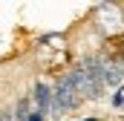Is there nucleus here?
Wrapping results in <instances>:
<instances>
[{"mask_svg":"<svg viewBox=\"0 0 124 121\" xmlns=\"http://www.w3.org/2000/svg\"><path fill=\"white\" fill-rule=\"evenodd\" d=\"M87 121H95V118H87Z\"/></svg>","mask_w":124,"mask_h":121,"instance_id":"nucleus-4","label":"nucleus"},{"mask_svg":"<svg viewBox=\"0 0 124 121\" xmlns=\"http://www.w3.org/2000/svg\"><path fill=\"white\" fill-rule=\"evenodd\" d=\"M49 98H55V92H49L46 84H38V87H35V104H38V110H40V113H46V110H49Z\"/></svg>","mask_w":124,"mask_h":121,"instance_id":"nucleus-2","label":"nucleus"},{"mask_svg":"<svg viewBox=\"0 0 124 121\" xmlns=\"http://www.w3.org/2000/svg\"><path fill=\"white\" fill-rule=\"evenodd\" d=\"M78 98H81V92L75 90L72 78H69V75L61 78L58 87H55V110H72V107L78 104Z\"/></svg>","mask_w":124,"mask_h":121,"instance_id":"nucleus-1","label":"nucleus"},{"mask_svg":"<svg viewBox=\"0 0 124 121\" xmlns=\"http://www.w3.org/2000/svg\"><path fill=\"white\" fill-rule=\"evenodd\" d=\"M26 121H43V113L35 110V113H29V118H26Z\"/></svg>","mask_w":124,"mask_h":121,"instance_id":"nucleus-3","label":"nucleus"}]
</instances>
